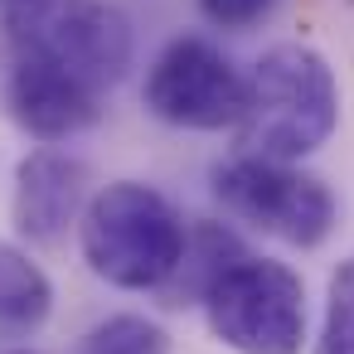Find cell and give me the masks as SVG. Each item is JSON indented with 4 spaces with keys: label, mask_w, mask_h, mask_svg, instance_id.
I'll use <instances>...</instances> for the list:
<instances>
[{
    "label": "cell",
    "mask_w": 354,
    "mask_h": 354,
    "mask_svg": "<svg viewBox=\"0 0 354 354\" xmlns=\"http://www.w3.org/2000/svg\"><path fill=\"white\" fill-rule=\"evenodd\" d=\"M339 127V83L320 49L277 44L248 73V102L238 122V156L301 165Z\"/></svg>",
    "instance_id": "obj_1"
},
{
    "label": "cell",
    "mask_w": 354,
    "mask_h": 354,
    "mask_svg": "<svg viewBox=\"0 0 354 354\" xmlns=\"http://www.w3.org/2000/svg\"><path fill=\"white\" fill-rule=\"evenodd\" d=\"M185 243H189V223L180 218V209L141 180L102 185L78 218V252L88 272L117 291L170 286Z\"/></svg>",
    "instance_id": "obj_2"
},
{
    "label": "cell",
    "mask_w": 354,
    "mask_h": 354,
    "mask_svg": "<svg viewBox=\"0 0 354 354\" xmlns=\"http://www.w3.org/2000/svg\"><path fill=\"white\" fill-rule=\"evenodd\" d=\"M199 306L209 335L233 354H301L306 344V281L277 257L248 252Z\"/></svg>",
    "instance_id": "obj_3"
},
{
    "label": "cell",
    "mask_w": 354,
    "mask_h": 354,
    "mask_svg": "<svg viewBox=\"0 0 354 354\" xmlns=\"http://www.w3.org/2000/svg\"><path fill=\"white\" fill-rule=\"evenodd\" d=\"M214 199L238 223L301 252L320 248L339 218L335 194L320 175L262 156H228L223 165H214Z\"/></svg>",
    "instance_id": "obj_4"
},
{
    "label": "cell",
    "mask_w": 354,
    "mask_h": 354,
    "mask_svg": "<svg viewBox=\"0 0 354 354\" xmlns=\"http://www.w3.org/2000/svg\"><path fill=\"white\" fill-rule=\"evenodd\" d=\"M6 25L15 54H39L97 93L117 88L136 59L131 20L107 0H39L30 10H10Z\"/></svg>",
    "instance_id": "obj_5"
},
{
    "label": "cell",
    "mask_w": 354,
    "mask_h": 354,
    "mask_svg": "<svg viewBox=\"0 0 354 354\" xmlns=\"http://www.w3.org/2000/svg\"><path fill=\"white\" fill-rule=\"evenodd\" d=\"M141 102L156 122L180 131H238L248 78L204 35H175L146 68Z\"/></svg>",
    "instance_id": "obj_6"
},
{
    "label": "cell",
    "mask_w": 354,
    "mask_h": 354,
    "mask_svg": "<svg viewBox=\"0 0 354 354\" xmlns=\"http://www.w3.org/2000/svg\"><path fill=\"white\" fill-rule=\"evenodd\" d=\"M6 112L35 141H73L102 122V93L39 54H15L6 73Z\"/></svg>",
    "instance_id": "obj_7"
},
{
    "label": "cell",
    "mask_w": 354,
    "mask_h": 354,
    "mask_svg": "<svg viewBox=\"0 0 354 354\" xmlns=\"http://www.w3.org/2000/svg\"><path fill=\"white\" fill-rule=\"evenodd\" d=\"M88 185H93V170L83 156H68L54 146L30 151L15 165V228H20V238H30L39 248L64 243V233L83 218V209L93 199Z\"/></svg>",
    "instance_id": "obj_8"
},
{
    "label": "cell",
    "mask_w": 354,
    "mask_h": 354,
    "mask_svg": "<svg viewBox=\"0 0 354 354\" xmlns=\"http://www.w3.org/2000/svg\"><path fill=\"white\" fill-rule=\"evenodd\" d=\"M54 310L49 272L15 243H0V335H35Z\"/></svg>",
    "instance_id": "obj_9"
},
{
    "label": "cell",
    "mask_w": 354,
    "mask_h": 354,
    "mask_svg": "<svg viewBox=\"0 0 354 354\" xmlns=\"http://www.w3.org/2000/svg\"><path fill=\"white\" fill-rule=\"evenodd\" d=\"M243 257H248V248H243L238 233H228L223 223H199V228H189L180 272H175L170 281H175L180 296H199V301H204L209 286H214L233 262H243Z\"/></svg>",
    "instance_id": "obj_10"
},
{
    "label": "cell",
    "mask_w": 354,
    "mask_h": 354,
    "mask_svg": "<svg viewBox=\"0 0 354 354\" xmlns=\"http://www.w3.org/2000/svg\"><path fill=\"white\" fill-rule=\"evenodd\" d=\"M73 354H170V335L160 320L151 315H136V310H122V315H107L97 320Z\"/></svg>",
    "instance_id": "obj_11"
},
{
    "label": "cell",
    "mask_w": 354,
    "mask_h": 354,
    "mask_svg": "<svg viewBox=\"0 0 354 354\" xmlns=\"http://www.w3.org/2000/svg\"><path fill=\"white\" fill-rule=\"evenodd\" d=\"M310 354H354V257L330 272L325 286V320Z\"/></svg>",
    "instance_id": "obj_12"
},
{
    "label": "cell",
    "mask_w": 354,
    "mask_h": 354,
    "mask_svg": "<svg viewBox=\"0 0 354 354\" xmlns=\"http://www.w3.org/2000/svg\"><path fill=\"white\" fill-rule=\"evenodd\" d=\"M277 0H199V15L218 30H248L272 15Z\"/></svg>",
    "instance_id": "obj_13"
},
{
    "label": "cell",
    "mask_w": 354,
    "mask_h": 354,
    "mask_svg": "<svg viewBox=\"0 0 354 354\" xmlns=\"http://www.w3.org/2000/svg\"><path fill=\"white\" fill-rule=\"evenodd\" d=\"M0 6H6V15H10V10H30V6H39V0H0Z\"/></svg>",
    "instance_id": "obj_14"
},
{
    "label": "cell",
    "mask_w": 354,
    "mask_h": 354,
    "mask_svg": "<svg viewBox=\"0 0 354 354\" xmlns=\"http://www.w3.org/2000/svg\"><path fill=\"white\" fill-rule=\"evenodd\" d=\"M15 354H30V349H15Z\"/></svg>",
    "instance_id": "obj_15"
}]
</instances>
